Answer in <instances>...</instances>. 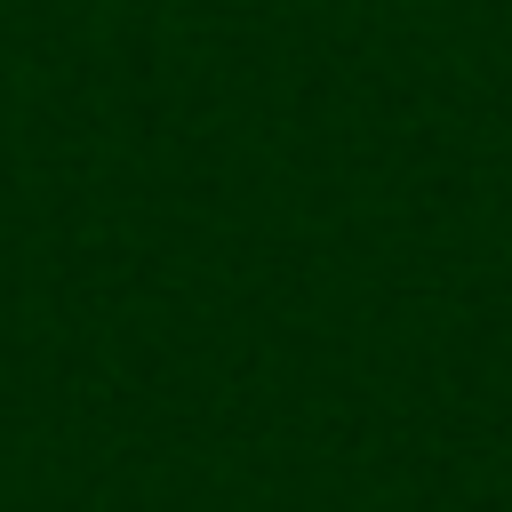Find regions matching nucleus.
Listing matches in <instances>:
<instances>
[]
</instances>
